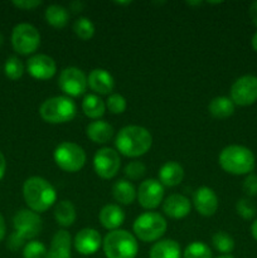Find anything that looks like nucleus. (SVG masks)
Masks as SVG:
<instances>
[{
    "mask_svg": "<svg viewBox=\"0 0 257 258\" xmlns=\"http://www.w3.org/2000/svg\"><path fill=\"white\" fill-rule=\"evenodd\" d=\"M113 130L112 125L103 120H96L92 121L86 127V134H87L88 139L96 144H106L112 139Z\"/></svg>",
    "mask_w": 257,
    "mask_h": 258,
    "instance_id": "obj_22",
    "label": "nucleus"
},
{
    "mask_svg": "<svg viewBox=\"0 0 257 258\" xmlns=\"http://www.w3.org/2000/svg\"><path fill=\"white\" fill-rule=\"evenodd\" d=\"M136 198L143 208H158L164 198V185L156 179H146L139 185Z\"/></svg>",
    "mask_w": 257,
    "mask_h": 258,
    "instance_id": "obj_13",
    "label": "nucleus"
},
{
    "mask_svg": "<svg viewBox=\"0 0 257 258\" xmlns=\"http://www.w3.org/2000/svg\"><path fill=\"white\" fill-rule=\"evenodd\" d=\"M83 8H85V4H83L82 2H80V0H76V2L70 3V9L72 10L73 13L82 12Z\"/></svg>",
    "mask_w": 257,
    "mask_h": 258,
    "instance_id": "obj_40",
    "label": "nucleus"
},
{
    "mask_svg": "<svg viewBox=\"0 0 257 258\" xmlns=\"http://www.w3.org/2000/svg\"><path fill=\"white\" fill-rule=\"evenodd\" d=\"M13 226L15 232L9 237L8 247L12 251H17L24 244L25 239H30L38 236L42 232L43 222L38 213L30 211V209H22L17 212L13 218Z\"/></svg>",
    "mask_w": 257,
    "mask_h": 258,
    "instance_id": "obj_3",
    "label": "nucleus"
},
{
    "mask_svg": "<svg viewBox=\"0 0 257 258\" xmlns=\"http://www.w3.org/2000/svg\"><path fill=\"white\" fill-rule=\"evenodd\" d=\"M82 111L87 117L92 118V120H98L105 113L106 103L97 95L90 93V95H86L85 98H83Z\"/></svg>",
    "mask_w": 257,
    "mask_h": 258,
    "instance_id": "obj_28",
    "label": "nucleus"
},
{
    "mask_svg": "<svg viewBox=\"0 0 257 258\" xmlns=\"http://www.w3.org/2000/svg\"><path fill=\"white\" fill-rule=\"evenodd\" d=\"M23 197L28 208L39 214L54 206L57 191L47 179L42 176H30L23 184Z\"/></svg>",
    "mask_w": 257,
    "mask_h": 258,
    "instance_id": "obj_2",
    "label": "nucleus"
},
{
    "mask_svg": "<svg viewBox=\"0 0 257 258\" xmlns=\"http://www.w3.org/2000/svg\"><path fill=\"white\" fill-rule=\"evenodd\" d=\"M249 18H251L252 23L257 27V2H253L249 7Z\"/></svg>",
    "mask_w": 257,
    "mask_h": 258,
    "instance_id": "obj_39",
    "label": "nucleus"
},
{
    "mask_svg": "<svg viewBox=\"0 0 257 258\" xmlns=\"http://www.w3.org/2000/svg\"><path fill=\"white\" fill-rule=\"evenodd\" d=\"M4 73L9 80H19V78H22L23 73H24V64H23V62L19 58L12 55V57H9L5 60Z\"/></svg>",
    "mask_w": 257,
    "mask_h": 258,
    "instance_id": "obj_32",
    "label": "nucleus"
},
{
    "mask_svg": "<svg viewBox=\"0 0 257 258\" xmlns=\"http://www.w3.org/2000/svg\"><path fill=\"white\" fill-rule=\"evenodd\" d=\"M243 191L246 196L254 197L257 196V175L256 174H248L243 180Z\"/></svg>",
    "mask_w": 257,
    "mask_h": 258,
    "instance_id": "obj_37",
    "label": "nucleus"
},
{
    "mask_svg": "<svg viewBox=\"0 0 257 258\" xmlns=\"http://www.w3.org/2000/svg\"><path fill=\"white\" fill-rule=\"evenodd\" d=\"M251 44H252V48H253V49L256 50V52H257V32L254 33V34H253V37H252Z\"/></svg>",
    "mask_w": 257,
    "mask_h": 258,
    "instance_id": "obj_44",
    "label": "nucleus"
},
{
    "mask_svg": "<svg viewBox=\"0 0 257 258\" xmlns=\"http://www.w3.org/2000/svg\"><path fill=\"white\" fill-rule=\"evenodd\" d=\"M58 86L67 97H78L87 90V76L77 67H67L59 73Z\"/></svg>",
    "mask_w": 257,
    "mask_h": 258,
    "instance_id": "obj_10",
    "label": "nucleus"
},
{
    "mask_svg": "<svg viewBox=\"0 0 257 258\" xmlns=\"http://www.w3.org/2000/svg\"><path fill=\"white\" fill-rule=\"evenodd\" d=\"M121 159L116 150L102 148L93 156V169L102 179H112L120 170Z\"/></svg>",
    "mask_w": 257,
    "mask_h": 258,
    "instance_id": "obj_12",
    "label": "nucleus"
},
{
    "mask_svg": "<svg viewBox=\"0 0 257 258\" xmlns=\"http://www.w3.org/2000/svg\"><path fill=\"white\" fill-rule=\"evenodd\" d=\"M193 203L197 212L204 217L213 216L219 206L218 197L209 186H201L194 191Z\"/></svg>",
    "mask_w": 257,
    "mask_h": 258,
    "instance_id": "obj_16",
    "label": "nucleus"
},
{
    "mask_svg": "<svg viewBox=\"0 0 257 258\" xmlns=\"http://www.w3.org/2000/svg\"><path fill=\"white\" fill-rule=\"evenodd\" d=\"M168 228L165 218L155 212H146L140 214L134 222V233L136 238L143 242L158 241L164 236Z\"/></svg>",
    "mask_w": 257,
    "mask_h": 258,
    "instance_id": "obj_7",
    "label": "nucleus"
},
{
    "mask_svg": "<svg viewBox=\"0 0 257 258\" xmlns=\"http://www.w3.org/2000/svg\"><path fill=\"white\" fill-rule=\"evenodd\" d=\"M53 159L58 168L68 173H77L85 166L86 156L85 150L78 144L65 141L60 143L53 153Z\"/></svg>",
    "mask_w": 257,
    "mask_h": 258,
    "instance_id": "obj_8",
    "label": "nucleus"
},
{
    "mask_svg": "<svg viewBox=\"0 0 257 258\" xmlns=\"http://www.w3.org/2000/svg\"><path fill=\"white\" fill-rule=\"evenodd\" d=\"M87 83L92 91L100 95H108L115 87V80L103 68H95L90 72L87 77Z\"/></svg>",
    "mask_w": 257,
    "mask_h": 258,
    "instance_id": "obj_19",
    "label": "nucleus"
},
{
    "mask_svg": "<svg viewBox=\"0 0 257 258\" xmlns=\"http://www.w3.org/2000/svg\"><path fill=\"white\" fill-rule=\"evenodd\" d=\"M159 181L164 186L179 185L184 178V169L180 164L176 161H166L160 169H159Z\"/></svg>",
    "mask_w": 257,
    "mask_h": 258,
    "instance_id": "obj_21",
    "label": "nucleus"
},
{
    "mask_svg": "<svg viewBox=\"0 0 257 258\" xmlns=\"http://www.w3.org/2000/svg\"><path fill=\"white\" fill-rule=\"evenodd\" d=\"M153 136L148 128L138 125H128L121 128L115 138V146L127 158H139L150 150Z\"/></svg>",
    "mask_w": 257,
    "mask_h": 258,
    "instance_id": "obj_1",
    "label": "nucleus"
},
{
    "mask_svg": "<svg viewBox=\"0 0 257 258\" xmlns=\"http://www.w3.org/2000/svg\"><path fill=\"white\" fill-rule=\"evenodd\" d=\"M146 173L145 164L141 161H131L125 166V175L130 180H139L143 178Z\"/></svg>",
    "mask_w": 257,
    "mask_h": 258,
    "instance_id": "obj_36",
    "label": "nucleus"
},
{
    "mask_svg": "<svg viewBox=\"0 0 257 258\" xmlns=\"http://www.w3.org/2000/svg\"><path fill=\"white\" fill-rule=\"evenodd\" d=\"M136 189L131 181L121 179V180L116 181L112 186V196L116 202L123 206H128L133 204L136 199Z\"/></svg>",
    "mask_w": 257,
    "mask_h": 258,
    "instance_id": "obj_25",
    "label": "nucleus"
},
{
    "mask_svg": "<svg viewBox=\"0 0 257 258\" xmlns=\"http://www.w3.org/2000/svg\"><path fill=\"white\" fill-rule=\"evenodd\" d=\"M100 223L108 231H116L125 221V212L117 204H106L98 214Z\"/></svg>",
    "mask_w": 257,
    "mask_h": 258,
    "instance_id": "obj_20",
    "label": "nucleus"
},
{
    "mask_svg": "<svg viewBox=\"0 0 257 258\" xmlns=\"http://www.w3.org/2000/svg\"><path fill=\"white\" fill-rule=\"evenodd\" d=\"M102 248L107 258H135L139 244L136 237L125 229L108 232L102 241Z\"/></svg>",
    "mask_w": 257,
    "mask_h": 258,
    "instance_id": "obj_5",
    "label": "nucleus"
},
{
    "mask_svg": "<svg viewBox=\"0 0 257 258\" xmlns=\"http://www.w3.org/2000/svg\"><path fill=\"white\" fill-rule=\"evenodd\" d=\"M231 100L234 105L249 106L257 101V77L252 75L237 78L231 87Z\"/></svg>",
    "mask_w": 257,
    "mask_h": 258,
    "instance_id": "obj_11",
    "label": "nucleus"
},
{
    "mask_svg": "<svg viewBox=\"0 0 257 258\" xmlns=\"http://www.w3.org/2000/svg\"><path fill=\"white\" fill-rule=\"evenodd\" d=\"M191 204L186 197L181 194H171L164 201L163 211L168 217L174 219H181L190 213Z\"/></svg>",
    "mask_w": 257,
    "mask_h": 258,
    "instance_id": "obj_17",
    "label": "nucleus"
},
{
    "mask_svg": "<svg viewBox=\"0 0 257 258\" xmlns=\"http://www.w3.org/2000/svg\"><path fill=\"white\" fill-rule=\"evenodd\" d=\"M102 244V238L101 234L93 228H83L76 234L73 239V246L78 253L83 256L93 254L100 249Z\"/></svg>",
    "mask_w": 257,
    "mask_h": 258,
    "instance_id": "obj_15",
    "label": "nucleus"
},
{
    "mask_svg": "<svg viewBox=\"0 0 257 258\" xmlns=\"http://www.w3.org/2000/svg\"><path fill=\"white\" fill-rule=\"evenodd\" d=\"M212 243L214 248L223 254H229L234 248V241L226 232H216L212 237Z\"/></svg>",
    "mask_w": 257,
    "mask_h": 258,
    "instance_id": "obj_30",
    "label": "nucleus"
},
{
    "mask_svg": "<svg viewBox=\"0 0 257 258\" xmlns=\"http://www.w3.org/2000/svg\"><path fill=\"white\" fill-rule=\"evenodd\" d=\"M12 45L18 54H32L40 45L39 32L29 23H20L12 32Z\"/></svg>",
    "mask_w": 257,
    "mask_h": 258,
    "instance_id": "obj_9",
    "label": "nucleus"
},
{
    "mask_svg": "<svg viewBox=\"0 0 257 258\" xmlns=\"http://www.w3.org/2000/svg\"><path fill=\"white\" fill-rule=\"evenodd\" d=\"M183 258H212V249L208 244L196 241L185 247Z\"/></svg>",
    "mask_w": 257,
    "mask_h": 258,
    "instance_id": "obj_31",
    "label": "nucleus"
},
{
    "mask_svg": "<svg viewBox=\"0 0 257 258\" xmlns=\"http://www.w3.org/2000/svg\"><path fill=\"white\" fill-rule=\"evenodd\" d=\"M236 211L238 216H241L243 219H252L256 216V206L253 202L249 201L248 198H241L236 203Z\"/></svg>",
    "mask_w": 257,
    "mask_h": 258,
    "instance_id": "obj_35",
    "label": "nucleus"
},
{
    "mask_svg": "<svg viewBox=\"0 0 257 258\" xmlns=\"http://www.w3.org/2000/svg\"><path fill=\"white\" fill-rule=\"evenodd\" d=\"M77 113L75 101L67 96H54L40 105L39 115L48 123H66L73 120Z\"/></svg>",
    "mask_w": 257,
    "mask_h": 258,
    "instance_id": "obj_6",
    "label": "nucleus"
},
{
    "mask_svg": "<svg viewBox=\"0 0 257 258\" xmlns=\"http://www.w3.org/2000/svg\"><path fill=\"white\" fill-rule=\"evenodd\" d=\"M13 5L22 10H32L42 5V2L40 0H18V2L15 0V2H13Z\"/></svg>",
    "mask_w": 257,
    "mask_h": 258,
    "instance_id": "obj_38",
    "label": "nucleus"
},
{
    "mask_svg": "<svg viewBox=\"0 0 257 258\" xmlns=\"http://www.w3.org/2000/svg\"><path fill=\"white\" fill-rule=\"evenodd\" d=\"M106 107L113 115H120V113L125 112L126 107H127V103H126L125 97L121 96L120 93H112L106 100Z\"/></svg>",
    "mask_w": 257,
    "mask_h": 258,
    "instance_id": "obj_34",
    "label": "nucleus"
},
{
    "mask_svg": "<svg viewBox=\"0 0 257 258\" xmlns=\"http://www.w3.org/2000/svg\"><path fill=\"white\" fill-rule=\"evenodd\" d=\"M5 170H7V160H5L4 154L0 151V180L4 178Z\"/></svg>",
    "mask_w": 257,
    "mask_h": 258,
    "instance_id": "obj_41",
    "label": "nucleus"
},
{
    "mask_svg": "<svg viewBox=\"0 0 257 258\" xmlns=\"http://www.w3.org/2000/svg\"><path fill=\"white\" fill-rule=\"evenodd\" d=\"M3 43H4V35H3L2 32H0V47L3 45Z\"/></svg>",
    "mask_w": 257,
    "mask_h": 258,
    "instance_id": "obj_46",
    "label": "nucleus"
},
{
    "mask_svg": "<svg viewBox=\"0 0 257 258\" xmlns=\"http://www.w3.org/2000/svg\"><path fill=\"white\" fill-rule=\"evenodd\" d=\"M251 234H252V237H253V238L257 241V219L253 222V223H252Z\"/></svg>",
    "mask_w": 257,
    "mask_h": 258,
    "instance_id": "obj_43",
    "label": "nucleus"
},
{
    "mask_svg": "<svg viewBox=\"0 0 257 258\" xmlns=\"http://www.w3.org/2000/svg\"><path fill=\"white\" fill-rule=\"evenodd\" d=\"M28 73L35 80H49L57 72L54 59L47 54H34L27 62Z\"/></svg>",
    "mask_w": 257,
    "mask_h": 258,
    "instance_id": "obj_14",
    "label": "nucleus"
},
{
    "mask_svg": "<svg viewBox=\"0 0 257 258\" xmlns=\"http://www.w3.org/2000/svg\"><path fill=\"white\" fill-rule=\"evenodd\" d=\"M54 219L59 226L62 227H71L76 221V208L71 201H60L55 204L54 212Z\"/></svg>",
    "mask_w": 257,
    "mask_h": 258,
    "instance_id": "obj_26",
    "label": "nucleus"
},
{
    "mask_svg": "<svg viewBox=\"0 0 257 258\" xmlns=\"http://www.w3.org/2000/svg\"><path fill=\"white\" fill-rule=\"evenodd\" d=\"M217 258H234V257L231 256V254H222V256H219Z\"/></svg>",
    "mask_w": 257,
    "mask_h": 258,
    "instance_id": "obj_45",
    "label": "nucleus"
},
{
    "mask_svg": "<svg viewBox=\"0 0 257 258\" xmlns=\"http://www.w3.org/2000/svg\"><path fill=\"white\" fill-rule=\"evenodd\" d=\"M234 103L231 100V97H226V96H218L214 97L213 100L209 102L208 111L213 117L219 118V120H224L228 118L234 113Z\"/></svg>",
    "mask_w": 257,
    "mask_h": 258,
    "instance_id": "obj_24",
    "label": "nucleus"
},
{
    "mask_svg": "<svg viewBox=\"0 0 257 258\" xmlns=\"http://www.w3.org/2000/svg\"><path fill=\"white\" fill-rule=\"evenodd\" d=\"M73 32L80 39L88 40L95 35V24L86 17H81L73 23Z\"/></svg>",
    "mask_w": 257,
    "mask_h": 258,
    "instance_id": "obj_29",
    "label": "nucleus"
},
{
    "mask_svg": "<svg viewBox=\"0 0 257 258\" xmlns=\"http://www.w3.org/2000/svg\"><path fill=\"white\" fill-rule=\"evenodd\" d=\"M218 161L226 173L233 175H248L256 165L253 153L242 145L226 146L219 154Z\"/></svg>",
    "mask_w": 257,
    "mask_h": 258,
    "instance_id": "obj_4",
    "label": "nucleus"
},
{
    "mask_svg": "<svg viewBox=\"0 0 257 258\" xmlns=\"http://www.w3.org/2000/svg\"><path fill=\"white\" fill-rule=\"evenodd\" d=\"M44 18L48 24L52 25L53 28L60 29V28H65L68 24L70 12H68L67 8L62 7V5L52 4L45 9Z\"/></svg>",
    "mask_w": 257,
    "mask_h": 258,
    "instance_id": "obj_27",
    "label": "nucleus"
},
{
    "mask_svg": "<svg viewBox=\"0 0 257 258\" xmlns=\"http://www.w3.org/2000/svg\"><path fill=\"white\" fill-rule=\"evenodd\" d=\"M72 243V237L70 232L65 229L55 232L45 258H72V254H71Z\"/></svg>",
    "mask_w": 257,
    "mask_h": 258,
    "instance_id": "obj_18",
    "label": "nucleus"
},
{
    "mask_svg": "<svg viewBox=\"0 0 257 258\" xmlns=\"http://www.w3.org/2000/svg\"><path fill=\"white\" fill-rule=\"evenodd\" d=\"M47 248L44 244L39 241L28 242L23 248V258H45L47 257Z\"/></svg>",
    "mask_w": 257,
    "mask_h": 258,
    "instance_id": "obj_33",
    "label": "nucleus"
},
{
    "mask_svg": "<svg viewBox=\"0 0 257 258\" xmlns=\"http://www.w3.org/2000/svg\"><path fill=\"white\" fill-rule=\"evenodd\" d=\"M150 258H181L180 244L174 239H163L151 247Z\"/></svg>",
    "mask_w": 257,
    "mask_h": 258,
    "instance_id": "obj_23",
    "label": "nucleus"
},
{
    "mask_svg": "<svg viewBox=\"0 0 257 258\" xmlns=\"http://www.w3.org/2000/svg\"><path fill=\"white\" fill-rule=\"evenodd\" d=\"M5 233H7V224H5V219L3 214L0 213V242L4 239Z\"/></svg>",
    "mask_w": 257,
    "mask_h": 258,
    "instance_id": "obj_42",
    "label": "nucleus"
}]
</instances>
